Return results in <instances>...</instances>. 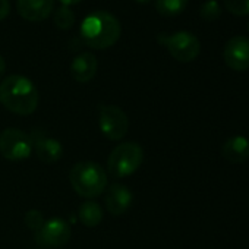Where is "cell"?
<instances>
[{"instance_id":"e0dca14e","label":"cell","mask_w":249,"mask_h":249,"mask_svg":"<svg viewBox=\"0 0 249 249\" xmlns=\"http://www.w3.org/2000/svg\"><path fill=\"white\" fill-rule=\"evenodd\" d=\"M53 21H54V24H56L57 28L66 31V30H69L73 25V22H75V14H73V11L71 8L60 6V8L56 9Z\"/></svg>"},{"instance_id":"277c9868","label":"cell","mask_w":249,"mask_h":249,"mask_svg":"<svg viewBox=\"0 0 249 249\" xmlns=\"http://www.w3.org/2000/svg\"><path fill=\"white\" fill-rule=\"evenodd\" d=\"M144 161V150L138 142H122L113 148L107 159V170L116 179L132 176Z\"/></svg>"},{"instance_id":"ac0fdd59","label":"cell","mask_w":249,"mask_h":249,"mask_svg":"<svg viewBox=\"0 0 249 249\" xmlns=\"http://www.w3.org/2000/svg\"><path fill=\"white\" fill-rule=\"evenodd\" d=\"M199 15L207 22H214L221 17V8L217 0H207L199 9Z\"/></svg>"},{"instance_id":"3957f363","label":"cell","mask_w":249,"mask_h":249,"mask_svg":"<svg viewBox=\"0 0 249 249\" xmlns=\"http://www.w3.org/2000/svg\"><path fill=\"white\" fill-rule=\"evenodd\" d=\"M69 182L79 196L92 199L106 191L107 173L98 163L79 161L71 169Z\"/></svg>"},{"instance_id":"5bb4252c","label":"cell","mask_w":249,"mask_h":249,"mask_svg":"<svg viewBox=\"0 0 249 249\" xmlns=\"http://www.w3.org/2000/svg\"><path fill=\"white\" fill-rule=\"evenodd\" d=\"M223 157L233 164L243 163L249 159V141L245 137H231L223 145Z\"/></svg>"},{"instance_id":"7a4b0ae2","label":"cell","mask_w":249,"mask_h":249,"mask_svg":"<svg viewBox=\"0 0 249 249\" xmlns=\"http://www.w3.org/2000/svg\"><path fill=\"white\" fill-rule=\"evenodd\" d=\"M122 34L120 22L108 12L89 14L81 24L82 43L95 50H106L117 43Z\"/></svg>"},{"instance_id":"9a60e30c","label":"cell","mask_w":249,"mask_h":249,"mask_svg":"<svg viewBox=\"0 0 249 249\" xmlns=\"http://www.w3.org/2000/svg\"><path fill=\"white\" fill-rule=\"evenodd\" d=\"M78 218L85 227H95L103 220V210L95 201H84L79 205Z\"/></svg>"},{"instance_id":"d4e9b609","label":"cell","mask_w":249,"mask_h":249,"mask_svg":"<svg viewBox=\"0 0 249 249\" xmlns=\"http://www.w3.org/2000/svg\"><path fill=\"white\" fill-rule=\"evenodd\" d=\"M248 31H249V22H248Z\"/></svg>"},{"instance_id":"52a82bcc","label":"cell","mask_w":249,"mask_h":249,"mask_svg":"<svg viewBox=\"0 0 249 249\" xmlns=\"http://www.w3.org/2000/svg\"><path fill=\"white\" fill-rule=\"evenodd\" d=\"M0 154L6 160L21 161L33 154L30 135L18 128H8L0 134Z\"/></svg>"},{"instance_id":"5b68a950","label":"cell","mask_w":249,"mask_h":249,"mask_svg":"<svg viewBox=\"0 0 249 249\" xmlns=\"http://www.w3.org/2000/svg\"><path fill=\"white\" fill-rule=\"evenodd\" d=\"M98 126L110 141H120L128 135L129 117L119 106L103 104L98 110Z\"/></svg>"},{"instance_id":"30bf717a","label":"cell","mask_w":249,"mask_h":249,"mask_svg":"<svg viewBox=\"0 0 249 249\" xmlns=\"http://www.w3.org/2000/svg\"><path fill=\"white\" fill-rule=\"evenodd\" d=\"M223 57L233 71L242 72L249 69V38L242 36L230 38L224 46Z\"/></svg>"},{"instance_id":"7c38bea8","label":"cell","mask_w":249,"mask_h":249,"mask_svg":"<svg viewBox=\"0 0 249 249\" xmlns=\"http://www.w3.org/2000/svg\"><path fill=\"white\" fill-rule=\"evenodd\" d=\"M54 0H17L18 14L30 22H41L49 18Z\"/></svg>"},{"instance_id":"8fae6325","label":"cell","mask_w":249,"mask_h":249,"mask_svg":"<svg viewBox=\"0 0 249 249\" xmlns=\"http://www.w3.org/2000/svg\"><path fill=\"white\" fill-rule=\"evenodd\" d=\"M134 201L132 191L122 183H113L108 186L104 195V205L111 215H122L126 213Z\"/></svg>"},{"instance_id":"8992f818","label":"cell","mask_w":249,"mask_h":249,"mask_svg":"<svg viewBox=\"0 0 249 249\" xmlns=\"http://www.w3.org/2000/svg\"><path fill=\"white\" fill-rule=\"evenodd\" d=\"M157 40L160 44L167 47L173 59L182 63H189L195 60L201 52L199 40L188 31H178L172 36L160 34Z\"/></svg>"},{"instance_id":"7402d4cb","label":"cell","mask_w":249,"mask_h":249,"mask_svg":"<svg viewBox=\"0 0 249 249\" xmlns=\"http://www.w3.org/2000/svg\"><path fill=\"white\" fill-rule=\"evenodd\" d=\"M82 0H60V3H62V6H73V5H78V3H81Z\"/></svg>"},{"instance_id":"603a6c76","label":"cell","mask_w":249,"mask_h":249,"mask_svg":"<svg viewBox=\"0 0 249 249\" xmlns=\"http://www.w3.org/2000/svg\"><path fill=\"white\" fill-rule=\"evenodd\" d=\"M5 71H6V63H5V59H3V56L0 54V79L3 78V75H5Z\"/></svg>"},{"instance_id":"ba28073f","label":"cell","mask_w":249,"mask_h":249,"mask_svg":"<svg viewBox=\"0 0 249 249\" xmlns=\"http://www.w3.org/2000/svg\"><path fill=\"white\" fill-rule=\"evenodd\" d=\"M36 240L41 246H50V248H62L65 246L71 236H72V229L69 223L63 218L54 217L50 220H46L44 226L38 233L34 234Z\"/></svg>"},{"instance_id":"9c48e42d","label":"cell","mask_w":249,"mask_h":249,"mask_svg":"<svg viewBox=\"0 0 249 249\" xmlns=\"http://www.w3.org/2000/svg\"><path fill=\"white\" fill-rule=\"evenodd\" d=\"M30 135L33 153L37 154L38 160L44 164H53L63 156V145L56 138L47 137L41 129H34Z\"/></svg>"},{"instance_id":"4fadbf2b","label":"cell","mask_w":249,"mask_h":249,"mask_svg":"<svg viewBox=\"0 0 249 249\" xmlns=\"http://www.w3.org/2000/svg\"><path fill=\"white\" fill-rule=\"evenodd\" d=\"M97 68H98V62L97 57L92 53H81L78 54L72 63H71V75L76 82L85 84L89 82L95 73H97Z\"/></svg>"},{"instance_id":"cb8c5ba5","label":"cell","mask_w":249,"mask_h":249,"mask_svg":"<svg viewBox=\"0 0 249 249\" xmlns=\"http://www.w3.org/2000/svg\"><path fill=\"white\" fill-rule=\"evenodd\" d=\"M135 2H138V3H142V5H144V3H148L150 0H135Z\"/></svg>"},{"instance_id":"d6986e66","label":"cell","mask_w":249,"mask_h":249,"mask_svg":"<svg viewBox=\"0 0 249 249\" xmlns=\"http://www.w3.org/2000/svg\"><path fill=\"white\" fill-rule=\"evenodd\" d=\"M44 223H46V218L41 214V211H38V210H30L25 214V224L28 226V229L33 230L34 234L41 230V227L44 226Z\"/></svg>"},{"instance_id":"44dd1931","label":"cell","mask_w":249,"mask_h":249,"mask_svg":"<svg viewBox=\"0 0 249 249\" xmlns=\"http://www.w3.org/2000/svg\"><path fill=\"white\" fill-rule=\"evenodd\" d=\"M11 12V3L9 0H0V21H3L8 18Z\"/></svg>"},{"instance_id":"2e32d148","label":"cell","mask_w":249,"mask_h":249,"mask_svg":"<svg viewBox=\"0 0 249 249\" xmlns=\"http://www.w3.org/2000/svg\"><path fill=\"white\" fill-rule=\"evenodd\" d=\"M188 6V0H156V9L163 17H176Z\"/></svg>"},{"instance_id":"6da1fadb","label":"cell","mask_w":249,"mask_h":249,"mask_svg":"<svg viewBox=\"0 0 249 249\" xmlns=\"http://www.w3.org/2000/svg\"><path fill=\"white\" fill-rule=\"evenodd\" d=\"M0 103L15 114L28 116L37 110L40 92L30 78L9 75L0 84Z\"/></svg>"},{"instance_id":"ffe728a7","label":"cell","mask_w":249,"mask_h":249,"mask_svg":"<svg viewBox=\"0 0 249 249\" xmlns=\"http://www.w3.org/2000/svg\"><path fill=\"white\" fill-rule=\"evenodd\" d=\"M224 8L237 17L249 15V0H224Z\"/></svg>"}]
</instances>
